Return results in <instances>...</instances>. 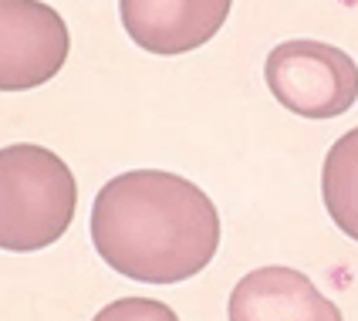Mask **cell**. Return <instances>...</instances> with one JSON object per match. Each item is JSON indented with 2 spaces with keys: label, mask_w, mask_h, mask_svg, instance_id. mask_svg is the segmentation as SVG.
<instances>
[{
  "label": "cell",
  "mask_w": 358,
  "mask_h": 321,
  "mask_svg": "<svg viewBox=\"0 0 358 321\" xmlns=\"http://www.w3.org/2000/svg\"><path fill=\"white\" fill-rule=\"evenodd\" d=\"M92 243L115 274L142 284H179L217 257L220 213L196 183L166 169L108 180L92 203Z\"/></svg>",
  "instance_id": "1"
},
{
  "label": "cell",
  "mask_w": 358,
  "mask_h": 321,
  "mask_svg": "<svg viewBox=\"0 0 358 321\" xmlns=\"http://www.w3.org/2000/svg\"><path fill=\"white\" fill-rule=\"evenodd\" d=\"M78 183L58 152L17 142L0 149V250L34 254L75 220Z\"/></svg>",
  "instance_id": "2"
},
{
  "label": "cell",
  "mask_w": 358,
  "mask_h": 321,
  "mask_svg": "<svg viewBox=\"0 0 358 321\" xmlns=\"http://www.w3.org/2000/svg\"><path fill=\"white\" fill-rule=\"evenodd\" d=\"M264 78L271 95L301 119H338L358 101V64L335 44L294 38L278 44Z\"/></svg>",
  "instance_id": "3"
},
{
  "label": "cell",
  "mask_w": 358,
  "mask_h": 321,
  "mask_svg": "<svg viewBox=\"0 0 358 321\" xmlns=\"http://www.w3.org/2000/svg\"><path fill=\"white\" fill-rule=\"evenodd\" d=\"M68 24L44 0H0V92H31L64 68Z\"/></svg>",
  "instance_id": "4"
},
{
  "label": "cell",
  "mask_w": 358,
  "mask_h": 321,
  "mask_svg": "<svg viewBox=\"0 0 358 321\" xmlns=\"http://www.w3.org/2000/svg\"><path fill=\"white\" fill-rule=\"evenodd\" d=\"M234 0H119L125 34L149 55H189L223 27Z\"/></svg>",
  "instance_id": "5"
},
{
  "label": "cell",
  "mask_w": 358,
  "mask_h": 321,
  "mask_svg": "<svg viewBox=\"0 0 358 321\" xmlns=\"http://www.w3.org/2000/svg\"><path fill=\"white\" fill-rule=\"evenodd\" d=\"M230 321H345L341 308L294 267H257L243 274L227 301Z\"/></svg>",
  "instance_id": "6"
},
{
  "label": "cell",
  "mask_w": 358,
  "mask_h": 321,
  "mask_svg": "<svg viewBox=\"0 0 358 321\" xmlns=\"http://www.w3.org/2000/svg\"><path fill=\"white\" fill-rule=\"evenodd\" d=\"M321 200L345 237L358 243V129L345 132L324 156Z\"/></svg>",
  "instance_id": "7"
},
{
  "label": "cell",
  "mask_w": 358,
  "mask_h": 321,
  "mask_svg": "<svg viewBox=\"0 0 358 321\" xmlns=\"http://www.w3.org/2000/svg\"><path fill=\"white\" fill-rule=\"evenodd\" d=\"M92 321H179V315L156 298H119L105 304Z\"/></svg>",
  "instance_id": "8"
}]
</instances>
